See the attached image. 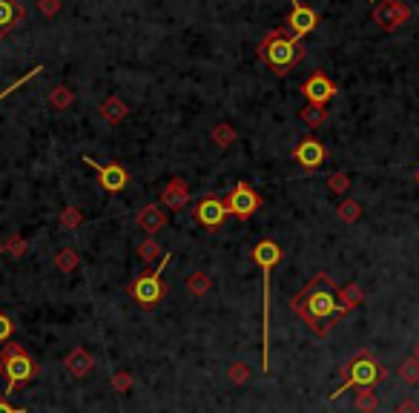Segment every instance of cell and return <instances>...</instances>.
I'll use <instances>...</instances> for the list:
<instances>
[{
  "mask_svg": "<svg viewBox=\"0 0 419 413\" xmlns=\"http://www.w3.org/2000/svg\"><path fill=\"white\" fill-rule=\"evenodd\" d=\"M290 310L316 333V336H327L333 330V324L347 316L351 310H347L342 304V296H339V287L330 282L327 272H316L313 282L296 293L290 299Z\"/></svg>",
  "mask_w": 419,
  "mask_h": 413,
  "instance_id": "6da1fadb",
  "label": "cell"
},
{
  "mask_svg": "<svg viewBox=\"0 0 419 413\" xmlns=\"http://www.w3.org/2000/svg\"><path fill=\"white\" fill-rule=\"evenodd\" d=\"M282 261V247L273 238H261L253 247V264L261 270V299H264V313H261V370L270 373V275L276 264Z\"/></svg>",
  "mask_w": 419,
  "mask_h": 413,
  "instance_id": "7a4b0ae2",
  "label": "cell"
},
{
  "mask_svg": "<svg viewBox=\"0 0 419 413\" xmlns=\"http://www.w3.org/2000/svg\"><path fill=\"white\" fill-rule=\"evenodd\" d=\"M210 135H213V141H216L219 147H230V144L236 141V129H233L230 123H216Z\"/></svg>",
  "mask_w": 419,
  "mask_h": 413,
  "instance_id": "603a6c76",
  "label": "cell"
},
{
  "mask_svg": "<svg viewBox=\"0 0 419 413\" xmlns=\"http://www.w3.org/2000/svg\"><path fill=\"white\" fill-rule=\"evenodd\" d=\"M38 9L46 15V18H55L60 12V0H38Z\"/></svg>",
  "mask_w": 419,
  "mask_h": 413,
  "instance_id": "e575fe53",
  "label": "cell"
},
{
  "mask_svg": "<svg viewBox=\"0 0 419 413\" xmlns=\"http://www.w3.org/2000/svg\"><path fill=\"white\" fill-rule=\"evenodd\" d=\"M161 253H164V250H161V244H158L153 236H150V238H144L141 244H138V255H141L147 264H153V261H156Z\"/></svg>",
  "mask_w": 419,
  "mask_h": 413,
  "instance_id": "d4e9b609",
  "label": "cell"
},
{
  "mask_svg": "<svg viewBox=\"0 0 419 413\" xmlns=\"http://www.w3.org/2000/svg\"><path fill=\"white\" fill-rule=\"evenodd\" d=\"M84 224V216L78 206H66V210L60 213V230H78Z\"/></svg>",
  "mask_w": 419,
  "mask_h": 413,
  "instance_id": "cb8c5ba5",
  "label": "cell"
},
{
  "mask_svg": "<svg viewBox=\"0 0 419 413\" xmlns=\"http://www.w3.org/2000/svg\"><path fill=\"white\" fill-rule=\"evenodd\" d=\"M327 187H330L333 192H344L347 187H351V181H347V175H344V172H333V175L327 178Z\"/></svg>",
  "mask_w": 419,
  "mask_h": 413,
  "instance_id": "836d02e7",
  "label": "cell"
},
{
  "mask_svg": "<svg viewBox=\"0 0 419 413\" xmlns=\"http://www.w3.org/2000/svg\"><path fill=\"white\" fill-rule=\"evenodd\" d=\"M0 253H6V247H4V241H0Z\"/></svg>",
  "mask_w": 419,
  "mask_h": 413,
  "instance_id": "f35d334b",
  "label": "cell"
},
{
  "mask_svg": "<svg viewBox=\"0 0 419 413\" xmlns=\"http://www.w3.org/2000/svg\"><path fill=\"white\" fill-rule=\"evenodd\" d=\"M259 57L273 69V72L278 78H285L290 69L305 57V46L299 38H288L282 29H276V32H267L259 43Z\"/></svg>",
  "mask_w": 419,
  "mask_h": 413,
  "instance_id": "3957f363",
  "label": "cell"
},
{
  "mask_svg": "<svg viewBox=\"0 0 419 413\" xmlns=\"http://www.w3.org/2000/svg\"><path fill=\"white\" fill-rule=\"evenodd\" d=\"M63 368L69 370V376H75V379H84L92 368H95V359L89 356V351L84 348V344H78V348L69 353L66 359H63Z\"/></svg>",
  "mask_w": 419,
  "mask_h": 413,
  "instance_id": "9a60e30c",
  "label": "cell"
},
{
  "mask_svg": "<svg viewBox=\"0 0 419 413\" xmlns=\"http://www.w3.org/2000/svg\"><path fill=\"white\" fill-rule=\"evenodd\" d=\"M187 201H190V187H187L184 178H173V181L164 187V192H161V204L167 206V210H173V213L184 210Z\"/></svg>",
  "mask_w": 419,
  "mask_h": 413,
  "instance_id": "5bb4252c",
  "label": "cell"
},
{
  "mask_svg": "<svg viewBox=\"0 0 419 413\" xmlns=\"http://www.w3.org/2000/svg\"><path fill=\"white\" fill-rule=\"evenodd\" d=\"M135 224H138V230H144L147 236H156L158 230H164V224H167V216H164V210H161V206H156V204H147L144 210L138 213Z\"/></svg>",
  "mask_w": 419,
  "mask_h": 413,
  "instance_id": "2e32d148",
  "label": "cell"
},
{
  "mask_svg": "<svg viewBox=\"0 0 419 413\" xmlns=\"http://www.w3.org/2000/svg\"><path fill=\"white\" fill-rule=\"evenodd\" d=\"M170 264V253H164L161 255V264L156 267V270H150V272H141L138 279L129 285V296L141 304V307H153V304H158L164 296H167V285L161 282V272H164V267Z\"/></svg>",
  "mask_w": 419,
  "mask_h": 413,
  "instance_id": "8992f818",
  "label": "cell"
},
{
  "mask_svg": "<svg viewBox=\"0 0 419 413\" xmlns=\"http://www.w3.org/2000/svg\"><path fill=\"white\" fill-rule=\"evenodd\" d=\"M288 26H290V32H293V38H305V35H310L313 29H316V23H319V15L310 9V6H305L302 0H290V15H288V21H285Z\"/></svg>",
  "mask_w": 419,
  "mask_h": 413,
  "instance_id": "30bf717a",
  "label": "cell"
},
{
  "mask_svg": "<svg viewBox=\"0 0 419 413\" xmlns=\"http://www.w3.org/2000/svg\"><path fill=\"white\" fill-rule=\"evenodd\" d=\"M299 115H302V121H305L308 126H322V123H325V118H327L325 106H316V104H308Z\"/></svg>",
  "mask_w": 419,
  "mask_h": 413,
  "instance_id": "484cf974",
  "label": "cell"
},
{
  "mask_svg": "<svg viewBox=\"0 0 419 413\" xmlns=\"http://www.w3.org/2000/svg\"><path fill=\"white\" fill-rule=\"evenodd\" d=\"M396 413H419V404L413 399H405V402L396 404Z\"/></svg>",
  "mask_w": 419,
  "mask_h": 413,
  "instance_id": "8d00e7d4",
  "label": "cell"
},
{
  "mask_svg": "<svg viewBox=\"0 0 419 413\" xmlns=\"http://www.w3.org/2000/svg\"><path fill=\"white\" fill-rule=\"evenodd\" d=\"M379 407V399L374 396V390H362L359 396H357V410H362V413H374Z\"/></svg>",
  "mask_w": 419,
  "mask_h": 413,
  "instance_id": "1f68e13d",
  "label": "cell"
},
{
  "mask_svg": "<svg viewBox=\"0 0 419 413\" xmlns=\"http://www.w3.org/2000/svg\"><path fill=\"white\" fill-rule=\"evenodd\" d=\"M0 413H26L23 407H12L6 399H0Z\"/></svg>",
  "mask_w": 419,
  "mask_h": 413,
  "instance_id": "74e56055",
  "label": "cell"
},
{
  "mask_svg": "<svg viewBox=\"0 0 419 413\" xmlns=\"http://www.w3.org/2000/svg\"><path fill=\"white\" fill-rule=\"evenodd\" d=\"M302 95L308 98V104H316V106H325L333 95H336V84L325 75V72H313L305 84H302Z\"/></svg>",
  "mask_w": 419,
  "mask_h": 413,
  "instance_id": "8fae6325",
  "label": "cell"
},
{
  "mask_svg": "<svg viewBox=\"0 0 419 413\" xmlns=\"http://www.w3.org/2000/svg\"><path fill=\"white\" fill-rule=\"evenodd\" d=\"M78 264H81V253L72 247H63L55 253V270H60V272H72Z\"/></svg>",
  "mask_w": 419,
  "mask_h": 413,
  "instance_id": "d6986e66",
  "label": "cell"
},
{
  "mask_svg": "<svg viewBox=\"0 0 419 413\" xmlns=\"http://www.w3.org/2000/svg\"><path fill=\"white\" fill-rule=\"evenodd\" d=\"M399 376H402L408 385H416V382H419V359L413 356V359L402 362V368H399Z\"/></svg>",
  "mask_w": 419,
  "mask_h": 413,
  "instance_id": "f1b7e54d",
  "label": "cell"
},
{
  "mask_svg": "<svg viewBox=\"0 0 419 413\" xmlns=\"http://www.w3.org/2000/svg\"><path fill=\"white\" fill-rule=\"evenodd\" d=\"M359 213H362V210H359L357 201H344V204L339 206V219H342V221H357Z\"/></svg>",
  "mask_w": 419,
  "mask_h": 413,
  "instance_id": "d6a6232c",
  "label": "cell"
},
{
  "mask_svg": "<svg viewBox=\"0 0 419 413\" xmlns=\"http://www.w3.org/2000/svg\"><path fill=\"white\" fill-rule=\"evenodd\" d=\"M109 382H112V387H115L118 393H129V390H132V385H135V379H132V373H129V370H115Z\"/></svg>",
  "mask_w": 419,
  "mask_h": 413,
  "instance_id": "4316f807",
  "label": "cell"
},
{
  "mask_svg": "<svg viewBox=\"0 0 419 413\" xmlns=\"http://www.w3.org/2000/svg\"><path fill=\"white\" fill-rule=\"evenodd\" d=\"M40 69H43V66H32V69H29V72H26L23 78H18V81H15L12 87H6L4 92H0V101H6V98H9L12 92H15V89H21V87H23V84H29L32 78H38V75H40Z\"/></svg>",
  "mask_w": 419,
  "mask_h": 413,
  "instance_id": "f546056e",
  "label": "cell"
},
{
  "mask_svg": "<svg viewBox=\"0 0 419 413\" xmlns=\"http://www.w3.org/2000/svg\"><path fill=\"white\" fill-rule=\"evenodd\" d=\"M405 18H408V9H405V6H399L396 0H388L385 6H379V9L374 12V21H376L382 29H396Z\"/></svg>",
  "mask_w": 419,
  "mask_h": 413,
  "instance_id": "e0dca14e",
  "label": "cell"
},
{
  "mask_svg": "<svg viewBox=\"0 0 419 413\" xmlns=\"http://www.w3.org/2000/svg\"><path fill=\"white\" fill-rule=\"evenodd\" d=\"M15 333V321L9 316L0 313V341H9V336Z\"/></svg>",
  "mask_w": 419,
  "mask_h": 413,
  "instance_id": "d590c367",
  "label": "cell"
},
{
  "mask_svg": "<svg viewBox=\"0 0 419 413\" xmlns=\"http://www.w3.org/2000/svg\"><path fill=\"white\" fill-rule=\"evenodd\" d=\"M416 359H419V341H416Z\"/></svg>",
  "mask_w": 419,
  "mask_h": 413,
  "instance_id": "ab89813d",
  "label": "cell"
},
{
  "mask_svg": "<svg viewBox=\"0 0 419 413\" xmlns=\"http://www.w3.org/2000/svg\"><path fill=\"white\" fill-rule=\"evenodd\" d=\"M325 158H327V150L316 141V138H305V141H299V147L293 150V161L302 164V167H308V170L322 167Z\"/></svg>",
  "mask_w": 419,
  "mask_h": 413,
  "instance_id": "7c38bea8",
  "label": "cell"
},
{
  "mask_svg": "<svg viewBox=\"0 0 419 413\" xmlns=\"http://www.w3.org/2000/svg\"><path fill=\"white\" fill-rule=\"evenodd\" d=\"M26 21V6H21L18 0H0V38H6Z\"/></svg>",
  "mask_w": 419,
  "mask_h": 413,
  "instance_id": "4fadbf2b",
  "label": "cell"
},
{
  "mask_svg": "<svg viewBox=\"0 0 419 413\" xmlns=\"http://www.w3.org/2000/svg\"><path fill=\"white\" fill-rule=\"evenodd\" d=\"M49 104L55 106V109H69L75 104V92L69 89L66 84H58V87H52V92H49Z\"/></svg>",
  "mask_w": 419,
  "mask_h": 413,
  "instance_id": "ffe728a7",
  "label": "cell"
},
{
  "mask_svg": "<svg viewBox=\"0 0 419 413\" xmlns=\"http://www.w3.org/2000/svg\"><path fill=\"white\" fill-rule=\"evenodd\" d=\"M227 206H224V198H219V195H207V198H201L198 201V206H195V221L201 224V227H207V230H216V227H222L224 221H227Z\"/></svg>",
  "mask_w": 419,
  "mask_h": 413,
  "instance_id": "9c48e42d",
  "label": "cell"
},
{
  "mask_svg": "<svg viewBox=\"0 0 419 413\" xmlns=\"http://www.w3.org/2000/svg\"><path fill=\"white\" fill-rule=\"evenodd\" d=\"M0 365H4V373H6V396H12L18 390V385L29 382L38 373V362L29 359V353L23 351V344H15V341H9L4 348V353H0Z\"/></svg>",
  "mask_w": 419,
  "mask_h": 413,
  "instance_id": "5b68a950",
  "label": "cell"
},
{
  "mask_svg": "<svg viewBox=\"0 0 419 413\" xmlns=\"http://www.w3.org/2000/svg\"><path fill=\"white\" fill-rule=\"evenodd\" d=\"M81 161H84L89 170L98 172V184H101L107 192H121V189H126L129 172H126L121 164H101V161H95L92 155H84Z\"/></svg>",
  "mask_w": 419,
  "mask_h": 413,
  "instance_id": "ba28073f",
  "label": "cell"
},
{
  "mask_svg": "<svg viewBox=\"0 0 419 413\" xmlns=\"http://www.w3.org/2000/svg\"><path fill=\"white\" fill-rule=\"evenodd\" d=\"M4 247H6V253H9L12 258H21V255L26 253V247H29V244H26V238H23V236H18V233H15V236H9V241H4Z\"/></svg>",
  "mask_w": 419,
  "mask_h": 413,
  "instance_id": "4dcf8cb0",
  "label": "cell"
},
{
  "mask_svg": "<svg viewBox=\"0 0 419 413\" xmlns=\"http://www.w3.org/2000/svg\"><path fill=\"white\" fill-rule=\"evenodd\" d=\"M98 115L109 123V126H118L126 115H129V106L124 104V98H118V95H109V98H104L101 101V106H98Z\"/></svg>",
  "mask_w": 419,
  "mask_h": 413,
  "instance_id": "ac0fdd59",
  "label": "cell"
},
{
  "mask_svg": "<svg viewBox=\"0 0 419 413\" xmlns=\"http://www.w3.org/2000/svg\"><path fill=\"white\" fill-rule=\"evenodd\" d=\"M339 296H342V304H344L347 310H354V307L362 302V290H359L357 285H347L344 290H339Z\"/></svg>",
  "mask_w": 419,
  "mask_h": 413,
  "instance_id": "83f0119b",
  "label": "cell"
},
{
  "mask_svg": "<svg viewBox=\"0 0 419 413\" xmlns=\"http://www.w3.org/2000/svg\"><path fill=\"white\" fill-rule=\"evenodd\" d=\"M385 379H388V370L374 359L371 351H362V353H357L351 362H347V368H344V382H342L339 390L330 393V399H339L344 390H351V387L371 390V387H376V385L385 382Z\"/></svg>",
  "mask_w": 419,
  "mask_h": 413,
  "instance_id": "277c9868",
  "label": "cell"
},
{
  "mask_svg": "<svg viewBox=\"0 0 419 413\" xmlns=\"http://www.w3.org/2000/svg\"><path fill=\"white\" fill-rule=\"evenodd\" d=\"M210 287H213V279H210L207 272H201V270H195L190 279H187V290H190L192 296H207Z\"/></svg>",
  "mask_w": 419,
  "mask_h": 413,
  "instance_id": "44dd1931",
  "label": "cell"
},
{
  "mask_svg": "<svg viewBox=\"0 0 419 413\" xmlns=\"http://www.w3.org/2000/svg\"><path fill=\"white\" fill-rule=\"evenodd\" d=\"M250 376H253V368H250L247 362H233V365L227 368V379H230V385H236V387H244V385L250 382Z\"/></svg>",
  "mask_w": 419,
  "mask_h": 413,
  "instance_id": "7402d4cb",
  "label": "cell"
},
{
  "mask_svg": "<svg viewBox=\"0 0 419 413\" xmlns=\"http://www.w3.org/2000/svg\"><path fill=\"white\" fill-rule=\"evenodd\" d=\"M224 206H227V213L236 216L239 221H247V219L256 216V210L261 206V195H259L247 181H239V184L230 189V195L224 198Z\"/></svg>",
  "mask_w": 419,
  "mask_h": 413,
  "instance_id": "52a82bcc",
  "label": "cell"
}]
</instances>
